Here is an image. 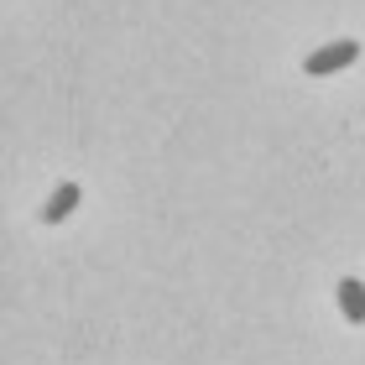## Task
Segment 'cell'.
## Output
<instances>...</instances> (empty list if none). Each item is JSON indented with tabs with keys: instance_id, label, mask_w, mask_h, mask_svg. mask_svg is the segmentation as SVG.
Wrapping results in <instances>:
<instances>
[{
	"instance_id": "cell-1",
	"label": "cell",
	"mask_w": 365,
	"mask_h": 365,
	"mask_svg": "<svg viewBox=\"0 0 365 365\" xmlns=\"http://www.w3.org/2000/svg\"><path fill=\"white\" fill-rule=\"evenodd\" d=\"M355 58H360V42H355V37H344V42H329V47H319V53H308V58H303V73L324 78V73L350 68Z\"/></svg>"
},
{
	"instance_id": "cell-2",
	"label": "cell",
	"mask_w": 365,
	"mask_h": 365,
	"mask_svg": "<svg viewBox=\"0 0 365 365\" xmlns=\"http://www.w3.org/2000/svg\"><path fill=\"white\" fill-rule=\"evenodd\" d=\"M78 198H84V193H78V182H63V188L42 204V225H63V220L78 209Z\"/></svg>"
},
{
	"instance_id": "cell-3",
	"label": "cell",
	"mask_w": 365,
	"mask_h": 365,
	"mask_svg": "<svg viewBox=\"0 0 365 365\" xmlns=\"http://www.w3.org/2000/svg\"><path fill=\"white\" fill-rule=\"evenodd\" d=\"M339 308H344V319H350V324H365V282L360 277H344L339 282Z\"/></svg>"
}]
</instances>
